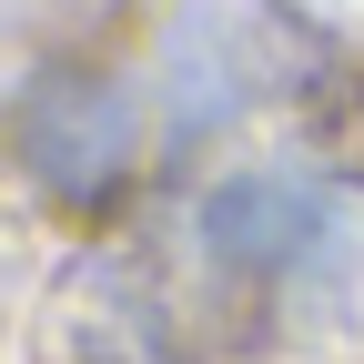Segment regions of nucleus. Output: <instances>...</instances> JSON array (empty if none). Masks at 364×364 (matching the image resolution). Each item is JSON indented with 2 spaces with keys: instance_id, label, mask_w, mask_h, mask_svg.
I'll list each match as a JSON object with an SVG mask.
<instances>
[{
  "instance_id": "nucleus-1",
  "label": "nucleus",
  "mask_w": 364,
  "mask_h": 364,
  "mask_svg": "<svg viewBox=\"0 0 364 364\" xmlns=\"http://www.w3.org/2000/svg\"><path fill=\"white\" fill-rule=\"evenodd\" d=\"M314 71V31L284 0H182L162 41V142L193 152Z\"/></svg>"
},
{
  "instance_id": "nucleus-2",
  "label": "nucleus",
  "mask_w": 364,
  "mask_h": 364,
  "mask_svg": "<svg viewBox=\"0 0 364 364\" xmlns=\"http://www.w3.org/2000/svg\"><path fill=\"white\" fill-rule=\"evenodd\" d=\"M354 243V193H334L314 162H263L233 172L203 203V253L233 284H324Z\"/></svg>"
},
{
  "instance_id": "nucleus-3",
  "label": "nucleus",
  "mask_w": 364,
  "mask_h": 364,
  "mask_svg": "<svg viewBox=\"0 0 364 364\" xmlns=\"http://www.w3.org/2000/svg\"><path fill=\"white\" fill-rule=\"evenodd\" d=\"M11 152L41 193L61 203H102L112 182L142 162V102L112 71H41L11 102Z\"/></svg>"
},
{
  "instance_id": "nucleus-4",
  "label": "nucleus",
  "mask_w": 364,
  "mask_h": 364,
  "mask_svg": "<svg viewBox=\"0 0 364 364\" xmlns=\"http://www.w3.org/2000/svg\"><path fill=\"white\" fill-rule=\"evenodd\" d=\"M61 364H182L152 284L132 263H81L61 294Z\"/></svg>"
}]
</instances>
